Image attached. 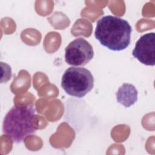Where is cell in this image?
Segmentation results:
<instances>
[{
	"label": "cell",
	"instance_id": "1",
	"mask_svg": "<svg viewBox=\"0 0 155 155\" xmlns=\"http://www.w3.org/2000/svg\"><path fill=\"white\" fill-rule=\"evenodd\" d=\"M131 31L127 21L107 15L97 21L94 36L103 46L111 50L121 51L129 46Z\"/></svg>",
	"mask_w": 155,
	"mask_h": 155
},
{
	"label": "cell",
	"instance_id": "2",
	"mask_svg": "<svg viewBox=\"0 0 155 155\" xmlns=\"http://www.w3.org/2000/svg\"><path fill=\"white\" fill-rule=\"evenodd\" d=\"M36 109L33 105L15 106L4 117L2 131L13 142L20 143L36 132Z\"/></svg>",
	"mask_w": 155,
	"mask_h": 155
},
{
	"label": "cell",
	"instance_id": "3",
	"mask_svg": "<svg viewBox=\"0 0 155 155\" xmlns=\"http://www.w3.org/2000/svg\"><path fill=\"white\" fill-rule=\"evenodd\" d=\"M94 86V78L91 71L84 67H70L64 72L61 87L70 96L81 98Z\"/></svg>",
	"mask_w": 155,
	"mask_h": 155
},
{
	"label": "cell",
	"instance_id": "4",
	"mask_svg": "<svg viewBox=\"0 0 155 155\" xmlns=\"http://www.w3.org/2000/svg\"><path fill=\"white\" fill-rule=\"evenodd\" d=\"M94 56L91 44L82 38H76L65 48V61L72 66H84Z\"/></svg>",
	"mask_w": 155,
	"mask_h": 155
},
{
	"label": "cell",
	"instance_id": "5",
	"mask_svg": "<svg viewBox=\"0 0 155 155\" xmlns=\"http://www.w3.org/2000/svg\"><path fill=\"white\" fill-rule=\"evenodd\" d=\"M132 55L140 63L150 66L155 65V34L142 35L136 42Z\"/></svg>",
	"mask_w": 155,
	"mask_h": 155
},
{
	"label": "cell",
	"instance_id": "6",
	"mask_svg": "<svg viewBox=\"0 0 155 155\" xmlns=\"http://www.w3.org/2000/svg\"><path fill=\"white\" fill-rule=\"evenodd\" d=\"M137 90L133 85L124 83L116 93L117 101L125 107H130L137 101Z\"/></svg>",
	"mask_w": 155,
	"mask_h": 155
}]
</instances>
